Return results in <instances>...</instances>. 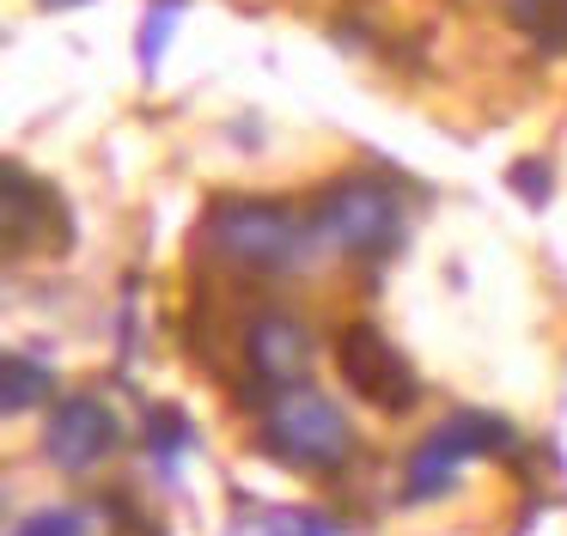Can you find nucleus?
Masks as SVG:
<instances>
[{"label":"nucleus","instance_id":"1","mask_svg":"<svg viewBox=\"0 0 567 536\" xmlns=\"http://www.w3.org/2000/svg\"><path fill=\"white\" fill-rule=\"evenodd\" d=\"M396 238H403V202H396V189H384L379 177L330 183L318 214H311V244L330 250V256L367 262V256L396 250Z\"/></svg>","mask_w":567,"mask_h":536},{"label":"nucleus","instance_id":"2","mask_svg":"<svg viewBox=\"0 0 567 536\" xmlns=\"http://www.w3.org/2000/svg\"><path fill=\"white\" fill-rule=\"evenodd\" d=\"M208 238L238 268H293L306 250H318L311 244V219H299L287 202H250V195L214 202Z\"/></svg>","mask_w":567,"mask_h":536},{"label":"nucleus","instance_id":"3","mask_svg":"<svg viewBox=\"0 0 567 536\" xmlns=\"http://www.w3.org/2000/svg\"><path fill=\"white\" fill-rule=\"evenodd\" d=\"M269 451L299 470H342L354 451V426L323 390L281 384V396L269 402Z\"/></svg>","mask_w":567,"mask_h":536},{"label":"nucleus","instance_id":"4","mask_svg":"<svg viewBox=\"0 0 567 536\" xmlns=\"http://www.w3.org/2000/svg\"><path fill=\"white\" fill-rule=\"evenodd\" d=\"M336 372L354 384V396H367L372 409H384V414H409L421 402V384H415V372H409V360L372 323H348L342 336H336Z\"/></svg>","mask_w":567,"mask_h":536},{"label":"nucleus","instance_id":"5","mask_svg":"<svg viewBox=\"0 0 567 536\" xmlns=\"http://www.w3.org/2000/svg\"><path fill=\"white\" fill-rule=\"evenodd\" d=\"M116 445H123V426H116V414L104 409L99 396H62L50 414V426H43V457L68 475L99 470Z\"/></svg>","mask_w":567,"mask_h":536},{"label":"nucleus","instance_id":"6","mask_svg":"<svg viewBox=\"0 0 567 536\" xmlns=\"http://www.w3.org/2000/svg\"><path fill=\"white\" fill-rule=\"evenodd\" d=\"M245 360L262 384H299L311 365V336L287 311H262L245 329Z\"/></svg>","mask_w":567,"mask_h":536},{"label":"nucleus","instance_id":"7","mask_svg":"<svg viewBox=\"0 0 567 536\" xmlns=\"http://www.w3.org/2000/svg\"><path fill=\"white\" fill-rule=\"evenodd\" d=\"M433 445H440V451H452V457L457 463H464V457H488V451H513L518 445V433H513V426H506V421H494V414H445V421L440 426H433Z\"/></svg>","mask_w":567,"mask_h":536},{"label":"nucleus","instance_id":"8","mask_svg":"<svg viewBox=\"0 0 567 536\" xmlns=\"http://www.w3.org/2000/svg\"><path fill=\"white\" fill-rule=\"evenodd\" d=\"M452 482H457V457L440 451L433 439H421L403 475V499H440V494H452Z\"/></svg>","mask_w":567,"mask_h":536},{"label":"nucleus","instance_id":"9","mask_svg":"<svg viewBox=\"0 0 567 536\" xmlns=\"http://www.w3.org/2000/svg\"><path fill=\"white\" fill-rule=\"evenodd\" d=\"M494 7L543 49H567V0H494Z\"/></svg>","mask_w":567,"mask_h":536},{"label":"nucleus","instance_id":"10","mask_svg":"<svg viewBox=\"0 0 567 536\" xmlns=\"http://www.w3.org/2000/svg\"><path fill=\"white\" fill-rule=\"evenodd\" d=\"M13 536H99V518L86 506H38L13 524Z\"/></svg>","mask_w":567,"mask_h":536},{"label":"nucleus","instance_id":"11","mask_svg":"<svg viewBox=\"0 0 567 536\" xmlns=\"http://www.w3.org/2000/svg\"><path fill=\"white\" fill-rule=\"evenodd\" d=\"M43 396H50V365L25 360V353H7V414H25Z\"/></svg>","mask_w":567,"mask_h":536},{"label":"nucleus","instance_id":"12","mask_svg":"<svg viewBox=\"0 0 567 536\" xmlns=\"http://www.w3.org/2000/svg\"><path fill=\"white\" fill-rule=\"evenodd\" d=\"M257 536H336V518L306 512V506H281V512H262Z\"/></svg>","mask_w":567,"mask_h":536},{"label":"nucleus","instance_id":"13","mask_svg":"<svg viewBox=\"0 0 567 536\" xmlns=\"http://www.w3.org/2000/svg\"><path fill=\"white\" fill-rule=\"evenodd\" d=\"M172 12H177V0H165V7L147 19V37H141V55H147V68L159 61V49H165V24H172Z\"/></svg>","mask_w":567,"mask_h":536},{"label":"nucleus","instance_id":"14","mask_svg":"<svg viewBox=\"0 0 567 536\" xmlns=\"http://www.w3.org/2000/svg\"><path fill=\"white\" fill-rule=\"evenodd\" d=\"M513 183L530 195V202H543V195H549V171H543V165H530V158H525V165H513Z\"/></svg>","mask_w":567,"mask_h":536}]
</instances>
